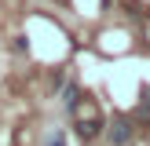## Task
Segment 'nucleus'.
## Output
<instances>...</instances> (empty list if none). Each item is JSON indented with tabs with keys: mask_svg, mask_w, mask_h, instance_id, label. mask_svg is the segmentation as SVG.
Returning <instances> with one entry per match:
<instances>
[{
	"mask_svg": "<svg viewBox=\"0 0 150 146\" xmlns=\"http://www.w3.org/2000/svg\"><path fill=\"white\" fill-rule=\"evenodd\" d=\"M44 146H66V139H62V131H51V135H48V142H44Z\"/></svg>",
	"mask_w": 150,
	"mask_h": 146,
	"instance_id": "nucleus-5",
	"label": "nucleus"
},
{
	"mask_svg": "<svg viewBox=\"0 0 150 146\" xmlns=\"http://www.w3.org/2000/svg\"><path fill=\"white\" fill-rule=\"evenodd\" d=\"M139 121H143V124H150V88L143 91V99H139Z\"/></svg>",
	"mask_w": 150,
	"mask_h": 146,
	"instance_id": "nucleus-4",
	"label": "nucleus"
},
{
	"mask_svg": "<svg viewBox=\"0 0 150 146\" xmlns=\"http://www.w3.org/2000/svg\"><path fill=\"white\" fill-rule=\"evenodd\" d=\"M77 102H81V88H77V84H66V88H62V106L73 110Z\"/></svg>",
	"mask_w": 150,
	"mask_h": 146,
	"instance_id": "nucleus-3",
	"label": "nucleus"
},
{
	"mask_svg": "<svg viewBox=\"0 0 150 146\" xmlns=\"http://www.w3.org/2000/svg\"><path fill=\"white\" fill-rule=\"evenodd\" d=\"M132 142V121L128 117H114L110 121V146H128Z\"/></svg>",
	"mask_w": 150,
	"mask_h": 146,
	"instance_id": "nucleus-2",
	"label": "nucleus"
},
{
	"mask_svg": "<svg viewBox=\"0 0 150 146\" xmlns=\"http://www.w3.org/2000/svg\"><path fill=\"white\" fill-rule=\"evenodd\" d=\"M73 113H77V124H73V128H77V135L84 139V142H92V139L103 131V124H106V121H103V110L92 106V102H88L84 110H81V102H77V106H73Z\"/></svg>",
	"mask_w": 150,
	"mask_h": 146,
	"instance_id": "nucleus-1",
	"label": "nucleus"
}]
</instances>
